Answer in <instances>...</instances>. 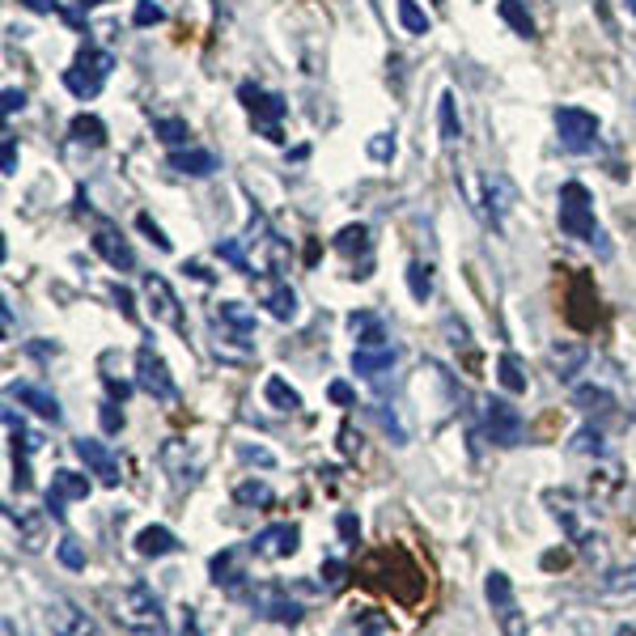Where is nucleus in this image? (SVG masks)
Listing matches in <instances>:
<instances>
[{
  "label": "nucleus",
  "mask_w": 636,
  "mask_h": 636,
  "mask_svg": "<svg viewBox=\"0 0 636 636\" xmlns=\"http://www.w3.org/2000/svg\"><path fill=\"white\" fill-rule=\"evenodd\" d=\"M361 577L369 581L374 590H386L391 598H399V603H416V598L424 594V569L403 552L399 543L391 547H378V552H369L361 560Z\"/></svg>",
  "instance_id": "f257e3e1"
},
{
  "label": "nucleus",
  "mask_w": 636,
  "mask_h": 636,
  "mask_svg": "<svg viewBox=\"0 0 636 636\" xmlns=\"http://www.w3.org/2000/svg\"><path fill=\"white\" fill-rule=\"evenodd\" d=\"M102 598H106V611H111V620H115L119 628L162 636L166 611H162V598L153 594V586H145V581H132V586L106 590Z\"/></svg>",
  "instance_id": "f03ea898"
},
{
  "label": "nucleus",
  "mask_w": 636,
  "mask_h": 636,
  "mask_svg": "<svg viewBox=\"0 0 636 636\" xmlns=\"http://www.w3.org/2000/svg\"><path fill=\"white\" fill-rule=\"evenodd\" d=\"M556 217H560V234L564 238H577V242L603 238V234H598V225H594V196L586 191V183H564L560 187Z\"/></svg>",
  "instance_id": "7ed1b4c3"
},
{
  "label": "nucleus",
  "mask_w": 636,
  "mask_h": 636,
  "mask_svg": "<svg viewBox=\"0 0 636 636\" xmlns=\"http://www.w3.org/2000/svg\"><path fill=\"white\" fill-rule=\"evenodd\" d=\"M480 420H484V433H488L492 446L514 450V446L526 441V420H522V412L509 399H497V395L480 399Z\"/></svg>",
  "instance_id": "20e7f679"
},
{
  "label": "nucleus",
  "mask_w": 636,
  "mask_h": 636,
  "mask_svg": "<svg viewBox=\"0 0 636 636\" xmlns=\"http://www.w3.org/2000/svg\"><path fill=\"white\" fill-rule=\"evenodd\" d=\"M111 68H115L111 51H102V47H90V43H85V47H81V56H77V64L64 73V85H68V90H73L77 98H94V94L102 90V81L111 77Z\"/></svg>",
  "instance_id": "39448f33"
},
{
  "label": "nucleus",
  "mask_w": 636,
  "mask_h": 636,
  "mask_svg": "<svg viewBox=\"0 0 636 636\" xmlns=\"http://www.w3.org/2000/svg\"><path fill=\"white\" fill-rule=\"evenodd\" d=\"M238 98H242V106L251 111V119H255V128L272 140V145H280L285 140V132H280V119L289 115V102L280 98V94H268V90H259V85H251L246 81L242 90H238Z\"/></svg>",
  "instance_id": "423d86ee"
},
{
  "label": "nucleus",
  "mask_w": 636,
  "mask_h": 636,
  "mask_svg": "<svg viewBox=\"0 0 636 636\" xmlns=\"http://www.w3.org/2000/svg\"><path fill=\"white\" fill-rule=\"evenodd\" d=\"M246 598H251V607L263 615V620L285 624V628L302 624V615H306V607L289 598V586H285V581H259V586H251V594H246Z\"/></svg>",
  "instance_id": "0eeeda50"
},
{
  "label": "nucleus",
  "mask_w": 636,
  "mask_h": 636,
  "mask_svg": "<svg viewBox=\"0 0 636 636\" xmlns=\"http://www.w3.org/2000/svg\"><path fill=\"white\" fill-rule=\"evenodd\" d=\"M136 382H140V391H149L157 403L179 399V386H174V378H170V365L162 361V352L153 348V340H145L136 348Z\"/></svg>",
  "instance_id": "6e6552de"
},
{
  "label": "nucleus",
  "mask_w": 636,
  "mask_h": 636,
  "mask_svg": "<svg viewBox=\"0 0 636 636\" xmlns=\"http://www.w3.org/2000/svg\"><path fill=\"white\" fill-rule=\"evenodd\" d=\"M484 594H488V603L492 611H497V624L505 636H526V611L518 607V598H514V586H509V577L492 569L488 581H484Z\"/></svg>",
  "instance_id": "1a4fd4ad"
},
{
  "label": "nucleus",
  "mask_w": 636,
  "mask_h": 636,
  "mask_svg": "<svg viewBox=\"0 0 636 636\" xmlns=\"http://www.w3.org/2000/svg\"><path fill=\"white\" fill-rule=\"evenodd\" d=\"M246 552L251 547H225V552H217L208 560V573H212V586L225 590V594H251V569H246Z\"/></svg>",
  "instance_id": "9d476101"
},
{
  "label": "nucleus",
  "mask_w": 636,
  "mask_h": 636,
  "mask_svg": "<svg viewBox=\"0 0 636 636\" xmlns=\"http://www.w3.org/2000/svg\"><path fill=\"white\" fill-rule=\"evenodd\" d=\"M556 132H560V145L569 153H594L598 149V119L590 111H581V106H560Z\"/></svg>",
  "instance_id": "9b49d317"
},
{
  "label": "nucleus",
  "mask_w": 636,
  "mask_h": 636,
  "mask_svg": "<svg viewBox=\"0 0 636 636\" xmlns=\"http://www.w3.org/2000/svg\"><path fill=\"white\" fill-rule=\"evenodd\" d=\"M43 624L51 636H102L98 624L90 620V611H81L73 598H60V594L43 607Z\"/></svg>",
  "instance_id": "f8f14e48"
},
{
  "label": "nucleus",
  "mask_w": 636,
  "mask_h": 636,
  "mask_svg": "<svg viewBox=\"0 0 636 636\" xmlns=\"http://www.w3.org/2000/svg\"><path fill=\"white\" fill-rule=\"evenodd\" d=\"M157 463H162V471L174 480V488H196V484H200V475H204L200 458L191 454V446H187V441H179V437H170V441H166L162 454H157Z\"/></svg>",
  "instance_id": "ddd939ff"
},
{
  "label": "nucleus",
  "mask_w": 636,
  "mask_h": 636,
  "mask_svg": "<svg viewBox=\"0 0 636 636\" xmlns=\"http://www.w3.org/2000/svg\"><path fill=\"white\" fill-rule=\"evenodd\" d=\"M297 547H302V530H297V522H276V526H263L259 535L251 539V556L285 560V556L297 552Z\"/></svg>",
  "instance_id": "4468645a"
},
{
  "label": "nucleus",
  "mask_w": 636,
  "mask_h": 636,
  "mask_svg": "<svg viewBox=\"0 0 636 636\" xmlns=\"http://www.w3.org/2000/svg\"><path fill=\"white\" fill-rule=\"evenodd\" d=\"M255 297L263 306H268L272 318H280V323H289V318H297V293L289 289V280H280L276 272H263L255 276Z\"/></svg>",
  "instance_id": "2eb2a0df"
},
{
  "label": "nucleus",
  "mask_w": 636,
  "mask_h": 636,
  "mask_svg": "<svg viewBox=\"0 0 636 636\" xmlns=\"http://www.w3.org/2000/svg\"><path fill=\"white\" fill-rule=\"evenodd\" d=\"M145 297H149V310H153L157 323H166L174 331H187V318H183L179 297H174V289L166 285L162 276H145Z\"/></svg>",
  "instance_id": "dca6fc26"
},
{
  "label": "nucleus",
  "mask_w": 636,
  "mask_h": 636,
  "mask_svg": "<svg viewBox=\"0 0 636 636\" xmlns=\"http://www.w3.org/2000/svg\"><path fill=\"white\" fill-rule=\"evenodd\" d=\"M85 497H90V480L77 475V471H68V467H60L56 475H51V488H47V514L64 518V505L68 501H85Z\"/></svg>",
  "instance_id": "f3484780"
},
{
  "label": "nucleus",
  "mask_w": 636,
  "mask_h": 636,
  "mask_svg": "<svg viewBox=\"0 0 636 636\" xmlns=\"http://www.w3.org/2000/svg\"><path fill=\"white\" fill-rule=\"evenodd\" d=\"M77 454H81V463L90 467V475H98V484H106V488H119V480H123V471H119V458L102 446V441H94V437H77Z\"/></svg>",
  "instance_id": "a211bd4d"
},
{
  "label": "nucleus",
  "mask_w": 636,
  "mask_h": 636,
  "mask_svg": "<svg viewBox=\"0 0 636 636\" xmlns=\"http://www.w3.org/2000/svg\"><path fill=\"white\" fill-rule=\"evenodd\" d=\"M212 352H217V361H229V365H242L255 357V340L251 331H234L212 318Z\"/></svg>",
  "instance_id": "6ab92c4d"
},
{
  "label": "nucleus",
  "mask_w": 636,
  "mask_h": 636,
  "mask_svg": "<svg viewBox=\"0 0 636 636\" xmlns=\"http://www.w3.org/2000/svg\"><path fill=\"white\" fill-rule=\"evenodd\" d=\"M94 251H98L106 263H111L115 272H136V255H132V246L123 242L119 229L98 225V229H94Z\"/></svg>",
  "instance_id": "aec40b11"
},
{
  "label": "nucleus",
  "mask_w": 636,
  "mask_h": 636,
  "mask_svg": "<svg viewBox=\"0 0 636 636\" xmlns=\"http://www.w3.org/2000/svg\"><path fill=\"white\" fill-rule=\"evenodd\" d=\"M9 399L26 403L34 416H43V420H51V424H60V420H64L60 399L51 395V391H43V386H34V382H13V386H9Z\"/></svg>",
  "instance_id": "412c9836"
},
{
  "label": "nucleus",
  "mask_w": 636,
  "mask_h": 636,
  "mask_svg": "<svg viewBox=\"0 0 636 636\" xmlns=\"http://www.w3.org/2000/svg\"><path fill=\"white\" fill-rule=\"evenodd\" d=\"M166 166L174 174H187V179H208V174H217V157H212L208 149H174L166 157Z\"/></svg>",
  "instance_id": "4be33fe9"
},
{
  "label": "nucleus",
  "mask_w": 636,
  "mask_h": 636,
  "mask_svg": "<svg viewBox=\"0 0 636 636\" xmlns=\"http://www.w3.org/2000/svg\"><path fill=\"white\" fill-rule=\"evenodd\" d=\"M5 518L17 526V543L26 552H43L47 547V514H22V509H5Z\"/></svg>",
  "instance_id": "5701e85b"
},
{
  "label": "nucleus",
  "mask_w": 636,
  "mask_h": 636,
  "mask_svg": "<svg viewBox=\"0 0 636 636\" xmlns=\"http://www.w3.org/2000/svg\"><path fill=\"white\" fill-rule=\"evenodd\" d=\"M547 361H552V369H556V378L560 382H569L581 365H586V344H577V340H560V344H552L547 348Z\"/></svg>",
  "instance_id": "b1692460"
},
{
  "label": "nucleus",
  "mask_w": 636,
  "mask_h": 636,
  "mask_svg": "<svg viewBox=\"0 0 636 636\" xmlns=\"http://www.w3.org/2000/svg\"><path fill=\"white\" fill-rule=\"evenodd\" d=\"M395 357H399V352H395L391 344H382V348H357V352H352V369H357L361 378H382L386 369L395 365Z\"/></svg>",
  "instance_id": "393cba45"
},
{
  "label": "nucleus",
  "mask_w": 636,
  "mask_h": 636,
  "mask_svg": "<svg viewBox=\"0 0 636 636\" xmlns=\"http://www.w3.org/2000/svg\"><path fill=\"white\" fill-rule=\"evenodd\" d=\"M348 327L352 335H357V348H382V344H391L386 340V327H382V318L378 314H369V310H357L348 318Z\"/></svg>",
  "instance_id": "a878e982"
},
{
  "label": "nucleus",
  "mask_w": 636,
  "mask_h": 636,
  "mask_svg": "<svg viewBox=\"0 0 636 636\" xmlns=\"http://www.w3.org/2000/svg\"><path fill=\"white\" fill-rule=\"evenodd\" d=\"M543 501L552 505V518H556L564 530H569L573 539H581V518H577V509H581V505H577V497H573V492H564V488L556 492V488H552Z\"/></svg>",
  "instance_id": "bb28decb"
},
{
  "label": "nucleus",
  "mask_w": 636,
  "mask_h": 636,
  "mask_svg": "<svg viewBox=\"0 0 636 636\" xmlns=\"http://www.w3.org/2000/svg\"><path fill=\"white\" fill-rule=\"evenodd\" d=\"M136 552L140 556H170V552H179V539H174V530H166V526H145L136 535Z\"/></svg>",
  "instance_id": "cd10ccee"
},
{
  "label": "nucleus",
  "mask_w": 636,
  "mask_h": 636,
  "mask_svg": "<svg viewBox=\"0 0 636 636\" xmlns=\"http://www.w3.org/2000/svg\"><path fill=\"white\" fill-rule=\"evenodd\" d=\"M335 251L340 255H361V259H369V251H374V242H369V229L365 225H344L340 234H335Z\"/></svg>",
  "instance_id": "c85d7f7f"
},
{
  "label": "nucleus",
  "mask_w": 636,
  "mask_h": 636,
  "mask_svg": "<svg viewBox=\"0 0 636 636\" xmlns=\"http://www.w3.org/2000/svg\"><path fill=\"white\" fill-rule=\"evenodd\" d=\"M497 382L505 386L509 395H526L530 378H526V369H522V361L514 357V352H501V361H497Z\"/></svg>",
  "instance_id": "c756f323"
},
{
  "label": "nucleus",
  "mask_w": 636,
  "mask_h": 636,
  "mask_svg": "<svg viewBox=\"0 0 636 636\" xmlns=\"http://www.w3.org/2000/svg\"><path fill=\"white\" fill-rule=\"evenodd\" d=\"M573 403L581 412H590V416H611L615 412V399H611V391H603V386H577Z\"/></svg>",
  "instance_id": "7c9ffc66"
},
{
  "label": "nucleus",
  "mask_w": 636,
  "mask_h": 636,
  "mask_svg": "<svg viewBox=\"0 0 636 636\" xmlns=\"http://www.w3.org/2000/svg\"><path fill=\"white\" fill-rule=\"evenodd\" d=\"M68 136L77 140V145H106V123L98 115H77L73 123H68Z\"/></svg>",
  "instance_id": "2f4dec72"
},
{
  "label": "nucleus",
  "mask_w": 636,
  "mask_h": 636,
  "mask_svg": "<svg viewBox=\"0 0 636 636\" xmlns=\"http://www.w3.org/2000/svg\"><path fill=\"white\" fill-rule=\"evenodd\" d=\"M263 395H268V403H272L276 412H302V395H297L285 378H268Z\"/></svg>",
  "instance_id": "473e14b6"
},
{
  "label": "nucleus",
  "mask_w": 636,
  "mask_h": 636,
  "mask_svg": "<svg viewBox=\"0 0 636 636\" xmlns=\"http://www.w3.org/2000/svg\"><path fill=\"white\" fill-rule=\"evenodd\" d=\"M234 501L238 505H255V509H268V505H276V492L263 484V480H242L238 488H234Z\"/></svg>",
  "instance_id": "72a5a7b5"
},
{
  "label": "nucleus",
  "mask_w": 636,
  "mask_h": 636,
  "mask_svg": "<svg viewBox=\"0 0 636 636\" xmlns=\"http://www.w3.org/2000/svg\"><path fill=\"white\" fill-rule=\"evenodd\" d=\"M497 13H501L505 22L522 34V39H535V17L526 13V5H522V0H501V5H497Z\"/></svg>",
  "instance_id": "f704fd0d"
},
{
  "label": "nucleus",
  "mask_w": 636,
  "mask_h": 636,
  "mask_svg": "<svg viewBox=\"0 0 636 636\" xmlns=\"http://www.w3.org/2000/svg\"><path fill=\"white\" fill-rule=\"evenodd\" d=\"M212 318H217V323H225V327H234V331H255V314L246 310L242 302H221Z\"/></svg>",
  "instance_id": "c9c22d12"
},
{
  "label": "nucleus",
  "mask_w": 636,
  "mask_h": 636,
  "mask_svg": "<svg viewBox=\"0 0 636 636\" xmlns=\"http://www.w3.org/2000/svg\"><path fill=\"white\" fill-rule=\"evenodd\" d=\"M153 132H157V140L162 145H191V128H187V119H157L153 123Z\"/></svg>",
  "instance_id": "e433bc0d"
},
{
  "label": "nucleus",
  "mask_w": 636,
  "mask_h": 636,
  "mask_svg": "<svg viewBox=\"0 0 636 636\" xmlns=\"http://www.w3.org/2000/svg\"><path fill=\"white\" fill-rule=\"evenodd\" d=\"M437 119H441V140H446V145H454V140L463 136V123H458V111H454V94H441Z\"/></svg>",
  "instance_id": "4c0bfd02"
},
{
  "label": "nucleus",
  "mask_w": 636,
  "mask_h": 636,
  "mask_svg": "<svg viewBox=\"0 0 636 636\" xmlns=\"http://www.w3.org/2000/svg\"><path fill=\"white\" fill-rule=\"evenodd\" d=\"M408 289H412L416 302H429V297H433V268H429V263H412V268H408Z\"/></svg>",
  "instance_id": "58836bf2"
},
{
  "label": "nucleus",
  "mask_w": 636,
  "mask_h": 636,
  "mask_svg": "<svg viewBox=\"0 0 636 636\" xmlns=\"http://www.w3.org/2000/svg\"><path fill=\"white\" fill-rule=\"evenodd\" d=\"M399 22L408 34H429V17H424V9L416 5V0H399Z\"/></svg>",
  "instance_id": "ea45409f"
},
{
  "label": "nucleus",
  "mask_w": 636,
  "mask_h": 636,
  "mask_svg": "<svg viewBox=\"0 0 636 636\" xmlns=\"http://www.w3.org/2000/svg\"><path fill=\"white\" fill-rule=\"evenodd\" d=\"M56 556H60L64 569H85V547L77 539H60L56 543Z\"/></svg>",
  "instance_id": "a19ab883"
},
{
  "label": "nucleus",
  "mask_w": 636,
  "mask_h": 636,
  "mask_svg": "<svg viewBox=\"0 0 636 636\" xmlns=\"http://www.w3.org/2000/svg\"><path fill=\"white\" fill-rule=\"evenodd\" d=\"M573 450L577 454H603L607 441H603V433H598V429H581V433H573Z\"/></svg>",
  "instance_id": "79ce46f5"
},
{
  "label": "nucleus",
  "mask_w": 636,
  "mask_h": 636,
  "mask_svg": "<svg viewBox=\"0 0 636 636\" xmlns=\"http://www.w3.org/2000/svg\"><path fill=\"white\" fill-rule=\"evenodd\" d=\"M603 590H611V594H620V590H636V564H632V569H611V573H607V581H603Z\"/></svg>",
  "instance_id": "37998d69"
},
{
  "label": "nucleus",
  "mask_w": 636,
  "mask_h": 636,
  "mask_svg": "<svg viewBox=\"0 0 636 636\" xmlns=\"http://www.w3.org/2000/svg\"><path fill=\"white\" fill-rule=\"evenodd\" d=\"M217 255H221L225 263H234L238 272H255V263L242 255V246H238V242H221V246H217Z\"/></svg>",
  "instance_id": "c03bdc74"
},
{
  "label": "nucleus",
  "mask_w": 636,
  "mask_h": 636,
  "mask_svg": "<svg viewBox=\"0 0 636 636\" xmlns=\"http://www.w3.org/2000/svg\"><path fill=\"white\" fill-rule=\"evenodd\" d=\"M22 5H26L30 13H60L68 26H77V13H68V9L60 5V0H22Z\"/></svg>",
  "instance_id": "a18cd8bd"
},
{
  "label": "nucleus",
  "mask_w": 636,
  "mask_h": 636,
  "mask_svg": "<svg viewBox=\"0 0 636 636\" xmlns=\"http://www.w3.org/2000/svg\"><path fill=\"white\" fill-rule=\"evenodd\" d=\"M323 577H327V590H344L348 564H344V560H323Z\"/></svg>",
  "instance_id": "49530a36"
},
{
  "label": "nucleus",
  "mask_w": 636,
  "mask_h": 636,
  "mask_svg": "<svg viewBox=\"0 0 636 636\" xmlns=\"http://www.w3.org/2000/svg\"><path fill=\"white\" fill-rule=\"evenodd\" d=\"M162 5H153V0H140V5H136V13H132V22L136 26H157V22H162Z\"/></svg>",
  "instance_id": "de8ad7c7"
},
{
  "label": "nucleus",
  "mask_w": 636,
  "mask_h": 636,
  "mask_svg": "<svg viewBox=\"0 0 636 636\" xmlns=\"http://www.w3.org/2000/svg\"><path fill=\"white\" fill-rule=\"evenodd\" d=\"M0 170L17 174V140H13V132H5V140H0Z\"/></svg>",
  "instance_id": "09e8293b"
},
{
  "label": "nucleus",
  "mask_w": 636,
  "mask_h": 636,
  "mask_svg": "<svg viewBox=\"0 0 636 636\" xmlns=\"http://www.w3.org/2000/svg\"><path fill=\"white\" fill-rule=\"evenodd\" d=\"M98 416H102V429H106V433H119V429H123V412H119V403H115V399H111V403H102V412H98Z\"/></svg>",
  "instance_id": "8fccbe9b"
},
{
  "label": "nucleus",
  "mask_w": 636,
  "mask_h": 636,
  "mask_svg": "<svg viewBox=\"0 0 636 636\" xmlns=\"http://www.w3.org/2000/svg\"><path fill=\"white\" fill-rule=\"evenodd\" d=\"M369 157L391 162V157H395V136H374V140H369Z\"/></svg>",
  "instance_id": "3c124183"
},
{
  "label": "nucleus",
  "mask_w": 636,
  "mask_h": 636,
  "mask_svg": "<svg viewBox=\"0 0 636 636\" xmlns=\"http://www.w3.org/2000/svg\"><path fill=\"white\" fill-rule=\"evenodd\" d=\"M136 225H140V229H145V234H149V238L157 242V251H170V238H166V234H162V229H157V225H153V217H149V212H140V217H136Z\"/></svg>",
  "instance_id": "603ef678"
},
{
  "label": "nucleus",
  "mask_w": 636,
  "mask_h": 636,
  "mask_svg": "<svg viewBox=\"0 0 636 636\" xmlns=\"http://www.w3.org/2000/svg\"><path fill=\"white\" fill-rule=\"evenodd\" d=\"M327 395H331V403H340V408H357V395H352L348 382H331Z\"/></svg>",
  "instance_id": "864d4df0"
},
{
  "label": "nucleus",
  "mask_w": 636,
  "mask_h": 636,
  "mask_svg": "<svg viewBox=\"0 0 636 636\" xmlns=\"http://www.w3.org/2000/svg\"><path fill=\"white\" fill-rule=\"evenodd\" d=\"M102 382H106V391H111L115 403H123V399L132 395V382H123V378H115V374H102Z\"/></svg>",
  "instance_id": "5fc2aeb1"
},
{
  "label": "nucleus",
  "mask_w": 636,
  "mask_h": 636,
  "mask_svg": "<svg viewBox=\"0 0 636 636\" xmlns=\"http://www.w3.org/2000/svg\"><path fill=\"white\" fill-rule=\"evenodd\" d=\"M238 454L246 458V463H259V467H272V463H276V458L263 450V446H238Z\"/></svg>",
  "instance_id": "6e6d98bb"
},
{
  "label": "nucleus",
  "mask_w": 636,
  "mask_h": 636,
  "mask_svg": "<svg viewBox=\"0 0 636 636\" xmlns=\"http://www.w3.org/2000/svg\"><path fill=\"white\" fill-rule=\"evenodd\" d=\"M340 535H344L348 543H357V539H361V522H357V514H340Z\"/></svg>",
  "instance_id": "4d7b16f0"
},
{
  "label": "nucleus",
  "mask_w": 636,
  "mask_h": 636,
  "mask_svg": "<svg viewBox=\"0 0 636 636\" xmlns=\"http://www.w3.org/2000/svg\"><path fill=\"white\" fill-rule=\"evenodd\" d=\"M446 331H450V344L454 348H467V327L458 323V318H446Z\"/></svg>",
  "instance_id": "13d9d810"
},
{
  "label": "nucleus",
  "mask_w": 636,
  "mask_h": 636,
  "mask_svg": "<svg viewBox=\"0 0 636 636\" xmlns=\"http://www.w3.org/2000/svg\"><path fill=\"white\" fill-rule=\"evenodd\" d=\"M115 302H119V310H123V318H132V323H136V302H132V293H128V289H119V285H115Z\"/></svg>",
  "instance_id": "bf43d9fd"
},
{
  "label": "nucleus",
  "mask_w": 636,
  "mask_h": 636,
  "mask_svg": "<svg viewBox=\"0 0 636 636\" xmlns=\"http://www.w3.org/2000/svg\"><path fill=\"white\" fill-rule=\"evenodd\" d=\"M179 636H204V632H200V615L191 611V607H187V615H183V632H179Z\"/></svg>",
  "instance_id": "052dcab7"
},
{
  "label": "nucleus",
  "mask_w": 636,
  "mask_h": 636,
  "mask_svg": "<svg viewBox=\"0 0 636 636\" xmlns=\"http://www.w3.org/2000/svg\"><path fill=\"white\" fill-rule=\"evenodd\" d=\"M22 106H26V94H22V90H5V115L22 111Z\"/></svg>",
  "instance_id": "680f3d73"
},
{
  "label": "nucleus",
  "mask_w": 636,
  "mask_h": 636,
  "mask_svg": "<svg viewBox=\"0 0 636 636\" xmlns=\"http://www.w3.org/2000/svg\"><path fill=\"white\" fill-rule=\"evenodd\" d=\"M183 272H187V276H196V280H212V272L204 268V263H183Z\"/></svg>",
  "instance_id": "e2e57ef3"
},
{
  "label": "nucleus",
  "mask_w": 636,
  "mask_h": 636,
  "mask_svg": "<svg viewBox=\"0 0 636 636\" xmlns=\"http://www.w3.org/2000/svg\"><path fill=\"white\" fill-rule=\"evenodd\" d=\"M81 9H98V5H111V0H77Z\"/></svg>",
  "instance_id": "0e129e2a"
},
{
  "label": "nucleus",
  "mask_w": 636,
  "mask_h": 636,
  "mask_svg": "<svg viewBox=\"0 0 636 636\" xmlns=\"http://www.w3.org/2000/svg\"><path fill=\"white\" fill-rule=\"evenodd\" d=\"M615 636H636V628H632V624H624V628H620V632H615Z\"/></svg>",
  "instance_id": "69168bd1"
},
{
  "label": "nucleus",
  "mask_w": 636,
  "mask_h": 636,
  "mask_svg": "<svg viewBox=\"0 0 636 636\" xmlns=\"http://www.w3.org/2000/svg\"><path fill=\"white\" fill-rule=\"evenodd\" d=\"M628 9H632V17H636V0H628Z\"/></svg>",
  "instance_id": "338daca9"
}]
</instances>
